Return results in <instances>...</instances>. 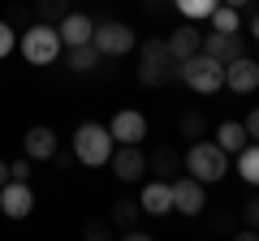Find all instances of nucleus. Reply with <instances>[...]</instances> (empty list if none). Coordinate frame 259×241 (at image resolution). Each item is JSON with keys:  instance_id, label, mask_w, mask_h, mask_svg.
Returning a JSON list of instances; mask_svg holds the SVG:
<instances>
[{"instance_id": "25", "label": "nucleus", "mask_w": 259, "mask_h": 241, "mask_svg": "<svg viewBox=\"0 0 259 241\" xmlns=\"http://www.w3.org/2000/svg\"><path fill=\"white\" fill-rule=\"evenodd\" d=\"M212 30H238V22H242V9H233V5H216L212 13Z\"/></svg>"}, {"instance_id": "20", "label": "nucleus", "mask_w": 259, "mask_h": 241, "mask_svg": "<svg viewBox=\"0 0 259 241\" xmlns=\"http://www.w3.org/2000/svg\"><path fill=\"white\" fill-rule=\"evenodd\" d=\"M100 61H104V56L95 52V43H78V47H69V69H74V74H91Z\"/></svg>"}, {"instance_id": "18", "label": "nucleus", "mask_w": 259, "mask_h": 241, "mask_svg": "<svg viewBox=\"0 0 259 241\" xmlns=\"http://www.w3.org/2000/svg\"><path fill=\"white\" fill-rule=\"evenodd\" d=\"M147 168H151L156 176H177V172H182V159H177L173 147H160V151H151Z\"/></svg>"}, {"instance_id": "28", "label": "nucleus", "mask_w": 259, "mask_h": 241, "mask_svg": "<svg viewBox=\"0 0 259 241\" xmlns=\"http://www.w3.org/2000/svg\"><path fill=\"white\" fill-rule=\"evenodd\" d=\"M242 220H246V228H255V232H259V194H255V198H246V207H242Z\"/></svg>"}, {"instance_id": "8", "label": "nucleus", "mask_w": 259, "mask_h": 241, "mask_svg": "<svg viewBox=\"0 0 259 241\" xmlns=\"http://www.w3.org/2000/svg\"><path fill=\"white\" fill-rule=\"evenodd\" d=\"M0 211L9 215V220H26L30 211H35V190H30V181H5L0 186Z\"/></svg>"}, {"instance_id": "1", "label": "nucleus", "mask_w": 259, "mask_h": 241, "mask_svg": "<svg viewBox=\"0 0 259 241\" xmlns=\"http://www.w3.org/2000/svg\"><path fill=\"white\" fill-rule=\"evenodd\" d=\"M182 74V61H173V52L164 47V39H147L139 56V82L143 86H168Z\"/></svg>"}, {"instance_id": "32", "label": "nucleus", "mask_w": 259, "mask_h": 241, "mask_svg": "<svg viewBox=\"0 0 259 241\" xmlns=\"http://www.w3.org/2000/svg\"><path fill=\"white\" fill-rule=\"evenodd\" d=\"M22 22H30V5H18V9L9 13V26H22Z\"/></svg>"}, {"instance_id": "14", "label": "nucleus", "mask_w": 259, "mask_h": 241, "mask_svg": "<svg viewBox=\"0 0 259 241\" xmlns=\"http://www.w3.org/2000/svg\"><path fill=\"white\" fill-rule=\"evenodd\" d=\"M91 30H95V22L87 18V13H65L61 22H56V35H61V43L65 47H78V43H91Z\"/></svg>"}, {"instance_id": "17", "label": "nucleus", "mask_w": 259, "mask_h": 241, "mask_svg": "<svg viewBox=\"0 0 259 241\" xmlns=\"http://www.w3.org/2000/svg\"><path fill=\"white\" fill-rule=\"evenodd\" d=\"M246 142H250V134H246V125H242V120H225L221 130H216V147H221L225 155H238Z\"/></svg>"}, {"instance_id": "3", "label": "nucleus", "mask_w": 259, "mask_h": 241, "mask_svg": "<svg viewBox=\"0 0 259 241\" xmlns=\"http://www.w3.org/2000/svg\"><path fill=\"white\" fill-rule=\"evenodd\" d=\"M186 172H190L194 181H203V186H216V181L229 172V155H225L216 142L194 138V142H190V151H186Z\"/></svg>"}, {"instance_id": "24", "label": "nucleus", "mask_w": 259, "mask_h": 241, "mask_svg": "<svg viewBox=\"0 0 259 241\" xmlns=\"http://www.w3.org/2000/svg\"><path fill=\"white\" fill-rule=\"evenodd\" d=\"M216 5H221V0H173V9L182 13L186 22H199V18H207V13H212Z\"/></svg>"}, {"instance_id": "29", "label": "nucleus", "mask_w": 259, "mask_h": 241, "mask_svg": "<svg viewBox=\"0 0 259 241\" xmlns=\"http://www.w3.org/2000/svg\"><path fill=\"white\" fill-rule=\"evenodd\" d=\"M112 232H117V224H104V220H91V224H87V237H112Z\"/></svg>"}, {"instance_id": "7", "label": "nucleus", "mask_w": 259, "mask_h": 241, "mask_svg": "<svg viewBox=\"0 0 259 241\" xmlns=\"http://www.w3.org/2000/svg\"><path fill=\"white\" fill-rule=\"evenodd\" d=\"M108 164H112V176L117 181H143L147 176V155L139 151V142H121L108 155Z\"/></svg>"}, {"instance_id": "36", "label": "nucleus", "mask_w": 259, "mask_h": 241, "mask_svg": "<svg viewBox=\"0 0 259 241\" xmlns=\"http://www.w3.org/2000/svg\"><path fill=\"white\" fill-rule=\"evenodd\" d=\"M5 181H9V164H5V159H0V186H5Z\"/></svg>"}, {"instance_id": "2", "label": "nucleus", "mask_w": 259, "mask_h": 241, "mask_svg": "<svg viewBox=\"0 0 259 241\" xmlns=\"http://www.w3.org/2000/svg\"><path fill=\"white\" fill-rule=\"evenodd\" d=\"M74 159L78 164H87V168H104L108 164V155H112V134H108V125H95V120H82L74 130Z\"/></svg>"}, {"instance_id": "34", "label": "nucleus", "mask_w": 259, "mask_h": 241, "mask_svg": "<svg viewBox=\"0 0 259 241\" xmlns=\"http://www.w3.org/2000/svg\"><path fill=\"white\" fill-rule=\"evenodd\" d=\"M221 5H233V9H250V0H221Z\"/></svg>"}, {"instance_id": "33", "label": "nucleus", "mask_w": 259, "mask_h": 241, "mask_svg": "<svg viewBox=\"0 0 259 241\" xmlns=\"http://www.w3.org/2000/svg\"><path fill=\"white\" fill-rule=\"evenodd\" d=\"M164 5H173V0H147V5H143V9H151V13H160V9H164Z\"/></svg>"}, {"instance_id": "9", "label": "nucleus", "mask_w": 259, "mask_h": 241, "mask_svg": "<svg viewBox=\"0 0 259 241\" xmlns=\"http://www.w3.org/2000/svg\"><path fill=\"white\" fill-rule=\"evenodd\" d=\"M168 186H173V211H182V215H203V207H207L203 181H194V176L186 172V176H173Z\"/></svg>"}, {"instance_id": "21", "label": "nucleus", "mask_w": 259, "mask_h": 241, "mask_svg": "<svg viewBox=\"0 0 259 241\" xmlns=\"http://www.w3.org/2000/svg\"><path fill=\"white\" fill-rule=\"evenodd\" d=\"M238 172H242V181H246V186H259V147H242L238 151Z\"/></svg>"}, {"instance_id": "26", "label": "nucleus", "mask_w": 259, "mask_h": 241, "mask_svg": "<svg viewBox=\"0 0 259 241\" xmlns=\"http://www.w3.org/2000/svg\"><path fill=\"white\" fill-rule=\"evenodd\" d=\"M13 47H18V30L9 26V18H0V61H5Z\"/></svg>"}, {"instance_id": "27", "label": "nucleus", "mask_w": 259, "mask_h": 241, "mask_svg": "<svg viewBox=\"0 0 259 241\" xmlns=\"http://www.w3.org/2000/svg\"><path fill=\"white\" fill-rule=\"evenodd\" d=\"M212 228L216 232H238V215L233 211H212Z\"/></svg>"}, {"instance_id": "4", "label": "nucleus", "mask_w": 259, "mask_h": 241, "mask_svg": "<svg viewBox=\"0 0 259 241\" xmlns=\"http://www.w3.org/2000/svg\"><path fill=\"white\" fill-rule=\"evenodd\" d=\"M18 47H22V56H26L30 65H52L65 43H61V35H56L52 22H30L18 35Z\"/></svg>"}, {"instance_id": "13", "label": "nucleus", "mask_w": 259, "mask_h": 241, "mask_svg": "<svg viewBox=\"0 0 259 241\" xmlns=\"http://www.w3.org/2000/svg\"><path fill=\"white\" fill-rule=\"evenodd\" d=\"M143 215H173V186L168 181H147L139 194Z\"/></svg>"}, {"instance_id": "30", "label": "nucleus", "mask_w": 259, "mask_h": 241, "mask_svg": "<svg viewBox=\"0 0 259 241\" xmlns=\"http://www.w3.org/2000/svg\"><path fill=\"white\" fill-rule=\"evenodd\" d=\"M9 176H13V181H30V159H13V164H9Z\"/></svg>"}, {"instance_id": "15", "label": "nucleus", "mask_w": 259, "mask_h": 241, "mask_svg": "<svg viewBox=\"0 0 259 241\" xmlns=\"http://www.w3.org/2000/svg\"><path fill=\"white\" fill-rule=\"evenodd\" d=\"M22 151H26L30 164H35V159H52L56 155V134L48 130V125H30L26 138H22Z\"/></svg>"}, {"instance_id": "12", "label": "nucleus", "mask_w": 259, "mask_h": 241, "mask_svg": "<svg viewBox=\"0 0 259 241\" xmlns=\"http://www.w3.org/2000/svg\"><path fill=\"white\" fill-rule=\"evenodd\" d=\"M108 134H112V142H143L147 138V116L134 112V108H121L117 116H112Z\"/></svg>"}, {"instance_id": "11", "label": "nucleus", "mask_w": 259, "mask_h": 241, "mask_svg": "<svg viewBox=\"0 0 259 241\" xmlns=\"http://www.w3.org/2000/svg\"><path fill=\"white\" fill-rule=\"evenodd\" d=\"M225 86H229V91H238V95L259 91V61H250V56L229 61V65H225Z\"/></svg>"}, {"instance_id": "16", "label": "nucleus", "mask_w": 259, "mask_h": 241, "mask_svg": "<svg viewBox=\"0 0 259 241\" xmlns=\"http://www.w3.org/2000/svg\"><path fill=\"white\" fill-rule=\"evenodd\" d=\"M199 43H203V35L194 30V22H186V26H177L173 35L164 39V47L173 52V61H186V56H194V52H199Z\"/></svg>"}, {"instance_id": "6", "label": "nucleus", "mask_w": 259, "mask_h": 241, "mask_svg": "<svg viewBox=\"0 0 259 241\" xmlns=\"http://www.w3.org/2000/svg\"><path fill=\"white\" fill-rule=\"evenodd\" d=\"M91 43L100 56H125L139 47V35L125 26V22H100V26L91 30Z\"/></svg>"}, {"instance_id": "23", "label": "nucleus", "mask_w": 259, "mask_h": 241, "mask_svg": "<svg viewBox=\"0 0 259 241\" xmlns=\"http://www.w3.org/2000/svg\"><path fill=\"white\" fill-rule=\"evenodd\" d=\"M69 5H74V0H35V5H30V9H35V18L39 22H61L65 13H69Z\"/></svg>"}, {"instance_id": "19", "label": "nucleus", "mask_w": 259, "mask_h": 241, "mask_svg": "<svg viewBox=\"0 0 259 241\" xmlns=\"http://www.w3.org/2000/svg\"><path fill=\"white\" fill-rule=\"evenodd\" d=\"M139 215H143L139 198H117V203H112V224H117L121 232H125V228H134V224H139Z\"/></svg>"}, {"instance_id": "10", "label": "nucleus", "mask_w": 259, "mask_h": 241, "mask_svg": "<svg viewBox=\"0 0 259 241\" xmlns=\"http://www.w3.org/2000/svg\"><path fill=\"white\" fill-rule=\"evenodd\" d=\"M199 52H207L212 61H221V65H229V61H238V56H246V39H242L238 30H212V35H203V43H199Z\"/></svg>"}, {"instance_id": "35", "label": "nucleus", "mask_w": 259, "mask_h": 241, "mask_svg": "<svg viewBox=\"0 0 259 241\" xmlns=\"http://www.w3.org/2000/svg\"><path fill=\"white\" fill-rule=\"evenodd\" d=\"M250 35L259 39V13H250Z\"/></svg>"}, {"instance_id": "5", "label": "nucleus", "mask_w": 259, "mask_h": 241, "mask_svg": "<svg viewBox=\"0 0 259 241\" xmlns=\"http://www.w3.org/2000/svg\"><path fill=\"white\" fill-rule=\"evenodd\" d=\"M177 78H182L190 91H199V95H216L225 86V65L212 61L207 52H194V56L182 61V74H177Z\"/></svg>"}, {"instance_id": "31", "label": "nucleus", "mask_w": 259, "mask_h": 241, "mask_svg": "<svg viewBox=\"0 0 259 241\" xmlns=\"http://www.w3.org/2000/svg\"><path fill=\"white\" fill-rule=\"evenodd\" d=\"M242 125H246V134H250V138L259 142V108H250V116L242 120Z\"/></svg>"}, {"instance_id": "22", "label": "nucleus", "mask_w": 259, "mask_h": 241, "mask_svg": "<svg viewBox=\"0 0 259 241\" xmlns=\"http://www.w3.org/2000/svg\"><path fill=\"white\" fill-rule=\"evenodd\" d=\"M177 130H182V138L186 142H194V138H203V130H207V116L203 112H182V116H177Z\"/></svg>"}]
</instances>
